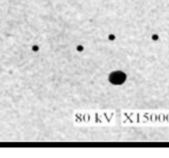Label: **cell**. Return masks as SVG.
I'll return each instance as SVG.
<instances>
[{
    "instance_id": "cell-3",
    "label": "cell",
    "mask_w": 169,
    "mask_h": 158,
    "mask_svg": "<svg viewBox=\"0 0 169 158\" xmlns=\"http://www.w3.org/2000/svg\"><path fill=\"white\" fill-rule=\"evenodd\" d=\"M110 39H114V35H110Z\"/></svg>"
},
{
    "instance_id": "cell-2",
    "label": "cell",
    "mask_w": 169,
    "mask_h": 158,
    "mask_svg": "<svg viewBox=\"0 0 169 158\" xmlns=\"http://www.w3.org/2000/svg\"><path fill=\"white\" fill-rule=\"evenodd\" d=\"M153 40H157V39H158V35H153Z\"/></svg>"
},
{
    "instance_id": "cell-1",
    "label": "cell",
    "mask_w": 169,
    "mask_h": 158,
    "mask_svg": "<svg viewBox=\"0 0 169 158\" xmlns=\"http://www.w3.org/2000/svg\"><path fill=\"white\" fill-rule=\"evenodd\" d=\"M127 76L122 71H115L109 76V81L113 85H122L126 81Z\"/></svg>"
},
{
    "instance_id": "cell-4",
    "label": "cell",
    "mask_w": 169,
    "mask_h": 158,
    "mask_svg": "<svg viewBox=\"0 0 169 158\" xmlns=\"http://www.w3.org/2000/svg\"><path fill=\"white\" fill-rule=\"evenodd\" d=\"M33 48H34V49H33L34 51H37V48H38V47H33Z\"/></svg>"
}]
</instances>
